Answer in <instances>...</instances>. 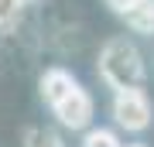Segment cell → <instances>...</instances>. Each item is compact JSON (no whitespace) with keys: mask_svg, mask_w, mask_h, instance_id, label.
I'll return each instance as SVG.
<instances>
[{"mask_svg":"<svg viewBox=\"0 0 154 147\" xmlns=\"http://www.w3.org/2000/svg\"><path fill=\"white\" fill-rule=\"evenodd\" d=\"M24 4H28V0H0V27H11L17 17H21Z\"/></svg>","mask_w":154,"mask_h":147,"instance_id":"52a82bcc","label":"cell"},{"mask_svg":"<svg viewBox=\"0 0 154 147\" xmlns=\"http://www.w3.org/2000/svg\"><path fill=\"white\" fill-rule=\"evenodd\" d=\"M82 147H123V144H120V137H116L113 130H106V127H93V130H86Z\"/></svg>","mask_w":154,"mask_h":147,"instance_id":"8992f818","label":"cell"},{"mask_svg":"<svg viewBox=\"0 0 154 147\" xmlns=\"http://www.w3.org/2000/svg\"><path fill=\"white\" fill-rule=\"evenodd\" d=\"M127 27L130 31H137V34H154V7L147 4V0H137V4L130 7L127 14H120Z\"/></svg>","mask_w":154,"mask_h":147,"instance_id":"277c9868","label":"cell"},{"mask_svg":"<svg viewBox=\"0 0 154 147\" xmlns=\"http://www.w3.org/2000/svg\"><path fill=\"white\" fill-rule=\"evenodd\" d=\"M113 120L130 133H140L147 130L151 120H154V106H151V96L144 93V86H134V89H116L113 93Z\"/></svg>","mask_w":154,"mask_h":147,"instance_id":"3957f363","label":"cell"},{"mask_svg":"<svg viewBox=\"0 0 154 147\" xmlns=\"http://www.w3.org/2000/svg\"><path fill=\"white\" fill-rule=\"evenodd\" d=\"M99 79L113 89L144 86V58L130 38H110L99 51Z\"/></svg>","mask_w":154,"mask_h":147,"instance_id":"7a4b0ae2","label":"cell"},{"mask_svg":"<svg viewBox=\"0 0 154 147\" xmlns=\"http://www.w3.org/2000/svg\"><path fill=\"white\" fill-rule=\"evenodd\" d=\"M130 147H144V144H130Z\"/></svg>","mask_w":154,"mask_h":147,"instance_id":"9c48e42d","label":"cell"},{"mask_svg":"<svg viewBox=\"0 0 154 147\" xmlns=\"http://www.w3.org/2000/svg\"><path fill=\"white\" fill-rule=\"evenodd\" d=\"M147 4H151V7H154V0H147Z\"/></svg>","mask_w":154,"mask_h":147,"instance_id":"30bf717a","label":"cell"},{"mask_svg":"<svg viewBox=\"0 0 154 147\" xmlns=\"http://www.w3.org/2000/svg\"><path fill=\"white\" fill-rule=\"evenodd\" d=\"M24 147H65L62 144V137L55 130H45V127H31L28 133H24Z\"/></svg>","mask_w":154,"mask_h":147,"instance_id":"5b68a950","label":"cell"},{"mask_svg":"<svg viewBox=\"0 0 154 147\" xmlns=\"http://www.w3.org/2000/svg\"><path fill=\"white\" fill-rule=\"evenodd\" d=\"M38 89H41V99L48 103V109L58 116L62 127H69V130H86L89 123H93V113H96V103L93 96H89V89H82V82H79L72 72L51 65L41 72L38 79Z\"/></svg>","mask_w":154,"mask_h":147,"instance_id":"6da1fadb","label":"cell"},{"mask_svg":"<svg viewBox=\"0 0 154 147\" xmlns=\"http://www.w3.org/2000/svg\"><path fill=\"white\" fill-rule=\"evenodd\" d=\"M106 4H110L113 11H116V14H127V11H130L134 4H137V0H106Z\"/></svg>","mask_w":154,"mask_h":147,"instance_id":"ba28073f","label":"cell"}]
</instances>
